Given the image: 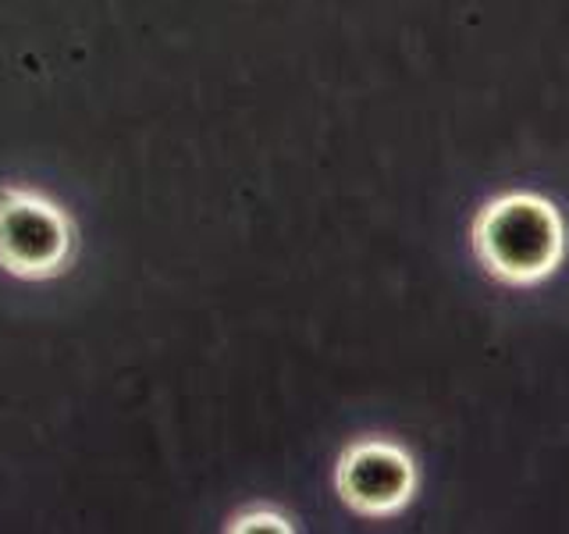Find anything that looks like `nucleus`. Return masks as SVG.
Returning a JSON list of instances; mask_svg holds the SVG:
<instances>
[{
  "mask_svg": "<svg viewBox=\"0 0 569 534\" xmlns=\"http://www.w3.org/2000/svg\"><path fill=\"white\" fill-rule=\"evenodd\" d=\"M473 246L495 278L530 285L559 267L566 254V225L545 196L509 192L480 210Z\"/></svg>",
  "mask_w": 569,
  "mask_h": 534,
  "instance_id": "obj_1",
  "label": "nucleus"
},
{
  "mask_svg": "<svg viewBox=\"0 0 569 534\" xmlns=\"http://www.w3.org/2000/svg\"><path fill=\"white\" fill-rule=\"evenodd\" d=\"M76 246L68 214L32 189L0 186V267L43 281L64 271Z\"/></svg>",
  "mask_w": 569,
  "mask_h": 534,
  "instance_id": "obj_2",
  "label": "nucleus"
},
{
  "mask_svg": "<svg viewBox=\"0 0 569 534\" xmlns=\"http://www.w3.org/2000/svg\"><path fill=\"white\" fill-rule=\"evenodd\" d=\"M335 485H338V495H342L356 513L388 516L413 498L417 467L402 445L363 438V442H352L342 453V459H338Z\"/></svg>",
  "mask_w": 569,
  "mask_h": 534,
  "instance_id": "obj_3",
  "label": "nucleus"
},
{
  "mask_svg": "<svg viewBox=\"0 0 569 534\" xmlns=\"http://www.w3.org/2000/svg\"><path fill=\"white\" fill-rule=\"evenodd\" d=\"M231 531H292V524L284 521L281 513L263 510V513H246V516H239V521L231 524Z\"/></svg>",
  "mask_w": 569,
  "mask_h": 534,
  "instance_id": "obj_4",
  "label": "nucleus"
}]
</instances>
